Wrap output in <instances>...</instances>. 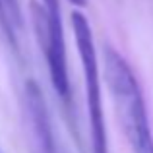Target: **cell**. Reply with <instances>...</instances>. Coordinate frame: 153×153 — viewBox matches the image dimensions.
Wrapping results in <instances>:
<instances>
[{
    "label": "cell",
    "mask_w": 153,
    "mask_h": 153,
    "mask_svg": "<svg viewBox=\"0 0 153 153\" xmlns=\"http://www.w3.org/2000/svg\"><path fill=\"white\" fill-rule=\"evenodd\" d=\"M72 4H74V6H85V2L87 0H70Z\"/></svg>",
    "instance_id": "6"
},
{
    "label": "cell",
    "mask_w": 153,
    "mask_h": 153,
    "mask_svg": "<svg viewBox=\"0 0 153 153\" xmlns=\"http://www.w3.org/2000/svg\"><path fill=\"white\" fill-rule=\"evenodd\" d=\"M25 114L37 153H58L49 108H47L41 87L33 79L25 83Z\"/></svg>",
    "instance_id": "4"
},
{
    "label": "cell",
    "mask_w": 153,
    "mask_h": 153,
    "mask_svg": "<svg viewBox=\"0 0 153 153\" xmlns=\"http://www.w3.org/2000/svg\"><path fill=\"white\" fill-rule=\"evenodd\" d=\"M31 18L35 35L45 52L49 64V76L54 91L64 103L70 101V79L66 64V43H64L62 18L58 0H43V4L31 2Z\"/></svg>",
    "instance_id": "3"
},
{
    "label": "cell",
    "mask_w": 153,
    "mask_h": 153,
    "mask_svg": "<svg viewBox=\"0 0 153 153\" xmlns=\"http://www.w3.org/2000/svg\"><path fill=\"white\" fill-rule=\"evenodd\" d=\"M105 72L118 120L134 153H153V134L146 101L130 64L112 47H105Z\"/></svg>",
    "instance_id": "1"
},
{
    "label": "cell",
    "mask_w": 153,
    "mask_h": 153,
    "mask_svg": "<svg viewBox=\"0 0 153 153\" xmlns=\"http://www.w3.org/2000/svg\"><path fill=\"white\" fill-rule=\"evenodd\" d=\"M74 27L76 47H78L79 62L83 70V83H85V101L87 114H89V130H91V149L93 153H111L108 151L107 126H105L103 103H101V79H99V60L93 43V31L82 12H74L70 16Z\"/></svg>",
    "instance_id": "2"
},
{
    "label": "cell",
    "mask_w": 153,
    "mask_h": 153,
    "mask_svg": "<svg viewBox=\"0 0 153 153\" xmlns=\"http://www.w3.org/2000/svg\"><path fill=\"white\" fill-rule=\"evenodd\" d=\"M0 23L4 25V31H6V35H8V39L12 41V45H16V37H14V23H12V19H10V16H8V12H6V6H4V2L0 0Z\"/></svg>",
    "instance_id": "5"
}]
</instances>
